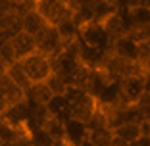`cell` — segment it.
Returning <instances> with one entry per match:
<instances>
[{
	"mask_svg": "<svg viewBox=\"0 0 150 146\" xmlns=\"http://www.w3.org/2000/svg\"><path fill=\"white\" fill-rule=\"evenodd\" d=\"M19 66L25 71L27 79L31 81V85L35 83H44V81L50 77L52 73V63H50V58H46L40 52H33L31 56L19 60Z\"/></svg>",
	"mask_w": 150,
	"mask_h": 146,
	"instance_id": "6da1fadb",
	"label": "cell"
},
{
	"mask_svg": "<svg viewBox=\"0 0 150 146\" xmlns=\"http://www.w3.org/2000/svg\"><path fill=\"white\" fill-rule=\"evenodd\" d=\"M35 10L42 16L44 21L52 27H58L60 23L71 19V16H73V10L67 4L60 2V0H37Z\"/></svg>",
	"mask_w": 150,
	"mask_h": 146,
	"instance_id": "7a4b0ae2",
	"label": "cell"
},
{
	"mask_svg": "<svg viewBox=\"0 0 150 146\" xmlns=\"http://www.w3.org/2000/svg\"><path fill=\"white\" fill-rule=\"evenodd\" d=\"M77 40L88 48H98V50H108L110 52V39H108L104 27L96 21H88L77 29Z\"/></svg>",
	"mask_w": 150,
	"mask_h": 146,
	"instance_id": "3957f363",
	"label": "cell"
},
{
	"mask_svg": "<svg viewBox=\"0 0 150 146\" xmlns=\"http://www.w3.org/2000/svg\"><path fill=\"white\" fill-rule=\"evenodd\" d=\"M96 110H98L96 98H93L88 92H81L75 100L69 102V119L87 125Z\"/></svg>",
	"mask_w": 150,
	"mask_h": 146,
	"instance_id": "277c9868",
	"label": "cell"
},
{
	"mask_svg": "<svg viewBox=\"0 0 150 146\" xmlns=\"http://www.w3.org/2000/svg\"><path fill=\"white\" fill-rule=\"evenodd\" d=\"M0 119L13 131H27V121H29V102H27V98L21 102L6 106V110L0 115Z\"/></svg>",
	"mask_w": 150,
	"mask_h": 146,
	"instance_id": "5b68a950",
	"label": "cell"
},
{
	"mask_svg": "<svg viewBox=\"0 0 150 146\" xmlns=\"http://www.w3.org/2000/svg\"><path fill=\"white\" fill-rule=\"evenodd\" d=\"M142 94H144V73L129 75L119 81V100H121V106L137 104Z\"/></svg>",
	"mask_w": 150,
	"mask_h": 146,
	"instance_id": "8992f818",
	"label": "cell"
},
{
	"mask_svg": "<svg viewBox=\"0 0 150 146\" xmlns=\"http://www.w3.org/2000/svg\"><path fill=\"white\" fill-rule=\"evenodd\" d=\"M35 42H37V52L44 54L46 58H50L52 60L54 56H58V54L64 50V40L60 39V35H58L56 27L48 25L46 29H44L42 33H39V35L35 37Z\"/></svg>",
	"mask_w": 150,
	"mask_h": 146,
	"instance_id": "52a82bcc",
	"label": "cell"
},
{
	"mask_svg": "<svg viewBox=\"0 0 150 146\" xmlns=\"http://www.w3.org/2000/svg\"><path fill=\"white\" fill-rule=\"evenodd\" d=\"M110 52L114 56L121 58V60H127V62H133V63H139V44L133 42L131 39L127 37H119L115 39L114 42L110 44Z\"/></svg>",
	"mask_w": 150,
	"mask_h": 146,
	"instance_id": "ba28073f",
	"label": "cell"
},
{
	"mask_svg": "<svg viewBox=\"0 0 150 146\" xmlns=\"http://www.w3.org/2000/svg\"><path fill=\"white\" fill-rule=\"evenodd\" d=\"M10 44L13 48V54H16V60H23V58L31 56L33 52H37V42H35V37L27 35V33L19 31L18 35H13L10 39Z\"/></svg>",
	"mask_w": 150,
	"mask_h": 146,
	"instance_id": "9c48e42d",
	"label": "cell"
},
{
	"mask_svg": "<svg viewBox=\"0 0 150 146\" xmlns=\"http://www.w3.org/2000/svg\"><path fill=\"white\" fill-rule=\"evenodd\" d=\"M0 98L6 102V106H10V104L25 100V92L8 75H4V77H0Z\"/></svg>",
	"mask_w": 150,
	"mask_h": 146,
	"instance_id": "30bf717a",
	"label": "cell"
},
{
	"mask_svg": "<svg viewBox=\"0 0 150 146\" xmlns=\"http://www.w3.org/2000/svg\"><path fill=\"white\" fill-rule=\"evenodd\" d=\"M46 27H48V23L44 21L42 16H40L37 10L25 13L21 18V31L27 33V35H31V37H37L39 33H42Z\"/></svg>",
	"mask_w": 150,
	"mask_h": 146,
	"instance_id": "8fae6325",
	"label": "cell"
},
{
	"mask_svg": "<svg viewBox=\"0 0 150 146\" xmlns=\"http://www.w3.org/2000/svg\"><path fill=\"white\" fill-rule=\"evenodd\" d=\"M100 25L104 27V31H106L110 42H114L115 39H119V37H123L125 33H127V29H125V25H123V19H121V16L117 13V10H115L112 16H108Z\"/></svg>",
	"mask_w": 150,
	"mask_h": 146,
	"instance_id": "7c38bea8",
	"label": "cell"
},
{
	"mask_svg": "<svg viewBox=\"0 0 150 146\" xmlns=\"http://www.w3.org/2000/svg\"><path fill=\"white\" fill-rule=\"evenodd\" d=\"M87 127L79 121L67 119L66 121V142L69 146H81L85 140H87Z\"/></svg>",
	"mask_w": 150,
	"mask_h": 146,
	"instance_id": "4fadbf2b",
	"label": "cell"
},
{
	"mask_svg": "<svg viewBox=\"0 0 150 146\" xmlns=\"http://www.w3.org/2000/svg\"><path fill=\"white\" fill-rule=\"evenodd\" d=\"M27 102H31V104H40V106H46L52 98V92H50L48 85L46 83H35L31 85V89L27 92Z\"/></svg>",
	"mask_w": 150,
	"mask_h": 146,
	"instance_id": "5bb4252c",
	"label": "cell"
},
{
	"mask_svg": "<svg viewBox=\"0 0 150 146\" xmlns=\"http://www.w3.org/2000/svg\"><path fill=\"white\" fill-rule=\"evenodd\" d=\"M112 129L108 127H96V129H91L87 133V144L88 146H110L112 140Z\"/></svg>",
	"mask_w": 150,
	"mask_h": 146,
	"instance_id": "9a60e30c",
	"label": "cell"
},
{
	"mask_svg": "<svg viewBox=\"0 0 150 146\" xmlns=\"http://www.w3.org/2000/svg\"><path fill=\"white\" fill-rule=\"evenodd\" d=\"M6 75L10 77V79L13 81V83L18 85L19 89L25 92V96H27V92H29V89H31V81L27 79V75H25V71L21 69V66H19V62H16V63H12V66L6 69Z\"/></svg>",
	"mask_w": 150,
	"mask_h": 146,
	"instance_id": "2e32d148",
	"label": "cell"
},
{
	"mask_svg": "<svg viewBox=\"0 0 150 146\" xmlns=\"http://www.w3.org/2000/svg\"><path fill=\"white\" fill-rule=\"evenodd\" d=\"M112 135L131 144L133 140H137L141 137V127H139V123H123V125H119V127L112 129Z\"/></svg>",
	"mask_w": 150,
	"mask_h": 146,
	"instance_id": "e0dca14e",
	"label": "cell"
},
{
	"mask_svg": "<svg viewBox=\"0 0 150 146\" xmlns=\"http://www.w3.org/2000/svg\"><path fill=\"white\" fill-rule=\"evenodd\" d=\"M42 129L54 140H66V121L58 119V117H48V121L44 123Z\"/></svg>",
	"mask_w": 150,
	"mask_h": 146,
	"instance_id": "ac0fdd59",
	"label": "cell"
},
{
	"mask_svg": "<svg viewBox=\"0 0 150 146\" xmlns=\"http://www.w3.org/2000/svg\"><path fill=\"white\" fill-rule=\"evenodd\" d=\"M117 8H114L112 4H108L106 0H93V21L102 23L108 16L115 12Z\"/></svg>",
	"mask_w": 150,
	"mask_h": 146,
	"instance_id": "d6986e66",
	"label": "cell"
},
{
	"mask_svg": "<svg viewBox=\"0 0 150 146\" xmlns=\"http://www.w3.org/2000/svg\"><path fill=\"white\" fill-rule=\"evenodd\" d=\"M56 31H58V35H60V39L64 40V44L77 40V25H75L71 19H67V21L60 23V25L56 27Z\"/></svg>",
	"mask_w": 150,
	"mask_h": 146,
	"instance_id": "ffe728a7",
	"label": "cell"
},
{
	"mask_svg": "<svg viewBox=\"0 0 150 146\" xmlns=\"http://www.w3.org/2000/svg\"><path fill=\"white\" fill-rule=\"evenodd\" d=\"M44 83L48 85L50 92H52V96H64L67 90V81L64 79V77H60L58 73H50V77Z\"/></svg>",
	"mask_w": 150,
	"mask_h": 146,
	"instance_id": "44dd1931",
	"label": "cell"
},
{
	"mask_svg": "<svg viewBox=\"0 0 150 146\" xmlns=\"http://www.w3.org/2000/svg\"><path fill=\"white\" fill-rule=\"evenodd\" d=\"M29 144L31 146H54L56 140L44 129H35V131H29Z\"/></svg>",
	"mask_w": 150,
	"mask_h": 146,
	"instance_id": "7402d4cb",
	"label": "cell"
},
{
	"mask_svg": "<svg viewBox=\"0 0 150 146\" xmlns=\"http://www.w3.org/2000/svg\"><path fill=\"white\" fill-rule=\"evenodd\" d=\"M125 37H127V39H131L133 42L141 44V42H144V40H148V39H150V25L131 27V29L125 33Z\"/></svg>",
	"mask_w": 150,
	"mask_h": 146,
	"instance_id": "603a6c76",
	"label": "cell"
},
{
	"mask_svg": "<svg viewBox=\"0 0 150 146\" xmlns=\"http://www.w3.org/2000/svg\"><path fill=\"white\" fill-rule=\"evenodd\" d=\"M0 62L4 63L6 67H10L12 63L18 62V60H16V54H13V48H12V44H10V40H6V42L0 44Z\"/></svg>",
	"mask_w": 150,
	"mask_h": 146,
	"instance_id": "cb8c5ba5",
	"label": "cell"
},
{
	"mask_svg": "<svg viewBox=\"0 0 150 146\" xmlns=\"http://www.w3.org/2000/svg\"><path fill=\"white\" fill-rule=\"evenodd\" d=\"M135 106L139 108V111H141V117H142V119H150V96H148V94H146V92L142 94Z\"/></svg>",
	"mask_w": 150,
	"mask_h": 146,
	"instance_id": "d4e9b609",
	"label": "cell"
},
{
	"mask_svg": "<svg viewBox=\"0 0 150 146\" xmlns=\"http://www.w3.org/2000/svg\"><path fill=\"white\" fill-rule=\"evenodd\" d=\"M129 146H150V137H142L141 135L137 140H133Z\"/></svg>",
	"mask_w": 150,
	"mask_h": 146,
	"instance_id": "484cf974",
	"label": "cell"
},
{
	"mask_svg": "<svg viewBox=\"0 0 150 146\" xmlns=\"http://www.w3.org/2000/svg\"><path fill=\"white\" fill-rule=\"evenodd\" d=\"M110 146H129V142L121 140V138H117V137H112V140H110Z\"/></svg>",
	"mask_w": 150,
	"mask_h": 146,
	"instance_id": "4316f807",
	"label": "cell"
},
{
	"mask_svg": "<svg viewBox=\"0 0 150 146\" xmlns=\"http://www.w3.org/2000/svg\"><path fill=\"white\" fill-rule=\"evenodd\" d=\"M144 92L150 96V73H144Z\"/></svg>",
	"mask_w": 150,
	"mask_h": 146,
	"instance_id": "83f0119b",
	"label": "cell"
},
{
	"mask_svg": "<svg viewBox=\"0 0 150 146\" xmlns=\"http://www.w3.org/2000/svg\"><path fill=\"white\" fill-rule=\"evenodd\" d=\"M135 6H141V8H150V0H135Z\"/></svg>",
	"mask_w": 150,
	"mask_h": 146,
	"instance_id": "f1b7e54d",
	"label": "cell"
},
{
	"mask_svg": "<svg viewBox=\"0 0 150 146\" xmlns=\"http://www.w3.org/2000/svg\"><path fill=\"white\" fill-rule=\"evenodd\" d=\"M142 69H144V73H150V58L142 63Z\"/></svg>",
	"mask_w": 150,
	"mask_h": 146,
	"instance_id": "f546056e",
	"label": "cell"
},
{
	"mask_svg": "<svg viewBox=\"0 0 150 146\" xmlns=\"http://www.w3.org/2000/svg\"><path fill=\"white\" fill-rule=\"evenodd\" d=\"M6 69H8V67H6L4 63L0 62V77H4V75H6Z\"/></svg>",
	"mask_w": 150,
	"mask_h": 146,
	"instance_id": "4dcf8cb0",
	"label": "cell"
},
{
	"mask_svg": "<svg viewBox=\"0 0 150 146\" xmlns=\"http://www.w3.org/2000/svg\"><path fill=\"white\" fill-rule=\"evenodd\" d=\"M4 110H6V102L0 98V115H2V111H4Z\"/></svg>",
	"mask_w": 150,
	"mask_h": 146,
	"instance_id": "1f68e13d",
	"label": "cell"
},
{
	"mask_svg": "<svg viewBox=\"0 0 150 146\" xmlns=\"http://www.w3.org/2000/svg\"><path fill=\"white\" fill-rule=\"evenodd\" d=\"M27 146H31V144H27Z\"/></svg>",
	"mask_w": 150,
	"mask_h": 146,
	"instance_id": "d6a6232c",
	"label": "cell"
},
{
	"mask_svg": "<svg viewBox=\"0 0 150 146\" xmlns=\"http://www.w3.org/2000/svg\"><path fill=\"white\" fill-rule=\"evenodd\" d=\"M148 12H150V8H148Z\"/></svg>",
	"mask_w": 150,
	"mask_h": 146,
	"instance_id": "836d02e7",
	"label": "cell"
},
{
	"mask_svg": "<svg viewBox=\"0 0 150 146\" xmlns=\"http://www.w3.org/2000/svg\"><path fill=\"white\" fill-rule=\"evenodd\" d=\"M35 2H37V0H35Z\"/></svg>",
	"mask_w": 150,
	"mask_h": 146,
	"instance_id": "e575fe53",
	"label": "cell"
}]
</instances>
